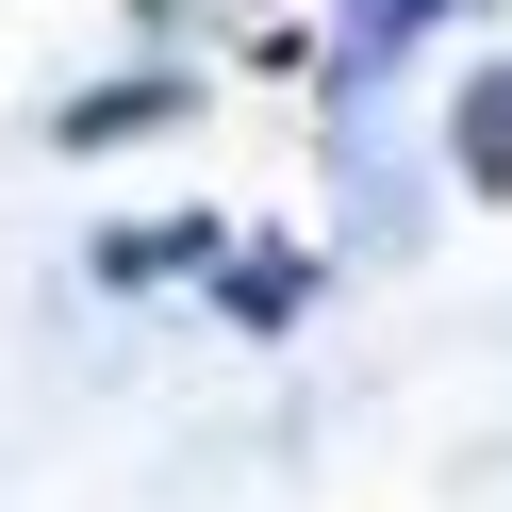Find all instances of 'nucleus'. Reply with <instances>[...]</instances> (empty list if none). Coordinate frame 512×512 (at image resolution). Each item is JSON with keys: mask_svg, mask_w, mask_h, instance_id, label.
I'll list each match as a JSON object with an SVG mask.
<instances>
[{"mask_svg": "<svg viewBox=\"0 0 512 512\" xmlns=\"http://www.w3.org/2000/svg\"><path fill=\"white\" fill-rule=\"evenodd\" d=\"M331 17H347V34H331V100H364V83L397 67L430 17H463V0H331Z\"/></svg>", "mask_w": 512, "mask_h": 512, "instance_id": "nucleus-1", "label": "nucleus"}, {"mask_svg": "<svg viewBox=\"0 0 512 512\" xmlns=\"http://www.w3.org/2000/svg\"><path fill=\"white\" fill-rule=\"evenodd\" d=\"M199 116V83L149 67V83H100V100H67V149H133V133H182Z\"/></svg>", "mask_w": 512, "mask_h": 512, "instance_id": "nucleus-2", "label": "nucleus"}, {"mask_svg": "<svg viewBox=\"0 0 512 512\" xmlns=\"http://www.w3.org/2000/svg\"><path fill=\"white\" fill-rule=\"evenodd\" d=\"M446 166H463L479 199H512V67H479L463 100H446Z\"/></svg>", "mask_w": 512, "mask_h": 512, "instance_id": "nucleus-3", "label": "nucleus"}, {"mask_svg": "<svg viewBox=\"0 0 512 512\" xmlns=\"http://www.w3.org/2000/svg\"><path fill=\"white\" fill-rule=\"evenodd\" d=\"M215 298H232L248 331H281V314L314 298V265H298V248H248V265H215Z\"/></svg>", "mask_w": 512, "mask_h": 512, "instance_id": "nucleus-4", "label": "nucleus"}, {"mask_svg": "<svg viewBox=\"0 0 512 512\" xmlns=\"http://www.w3.org/2000/svg\"><path fill=\"white\" fill-rule=\"evenodd\" d=\"M166 265H215L199 215H166V232H116V248H100V281H166Z\"/></svg>", "mask_w": 512, "mask_h": 512, "instance_id": "nucleus-5", "label": "nucleus"}, {"mask_svg": "<svg viewBox=\"0 0 512 512\" xmlns=\"http://www.w3.org/2000/svg\"><path fill=\"white\" fill-rule=\"evenodd\" d=\"M133 17H149V34H182V17H248V0H133Z\"/></svg>", "mask_w": 512, "mask_h": 512, "instance_id": "nucleus-6", "label": "nucleus"}]
</instances>
